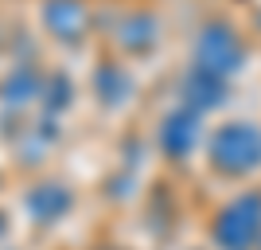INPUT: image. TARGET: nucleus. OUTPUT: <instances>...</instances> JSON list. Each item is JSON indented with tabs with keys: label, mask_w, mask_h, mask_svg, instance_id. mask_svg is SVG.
<instances>
[{
	"label": "nucleus",
	"mask_w": 261,
	"mask_h": 250,
	"mask_svg": "<svg viewBox=\"0 0 261 250\" xmlns=\"http://www.w3.org/2000/svg\"><path fill=\"white\" fill-rule=\"evenodd\" d=\"M211 164L222 176H250L261 168V129L230 121L211 137Z\"/></svg>",
	"instance_id": "obj_2"
},
{
	"label": "nucleus",
	"mask_w": 261,
	"mask_h": 250,
	"mask_svg": "<svg viewBox=\"0 0 261 250\" xmlns=\"http://www.w3.org/2000/svg\"><path fill=\"white\" fill-rule=\"evenodd\" d=\"M211 239H215L218 250H257L261 246V192L257 188L234 196L218 211Z\"/></svg>",
	"instance_id": "obj_1"
}]
</instances>
